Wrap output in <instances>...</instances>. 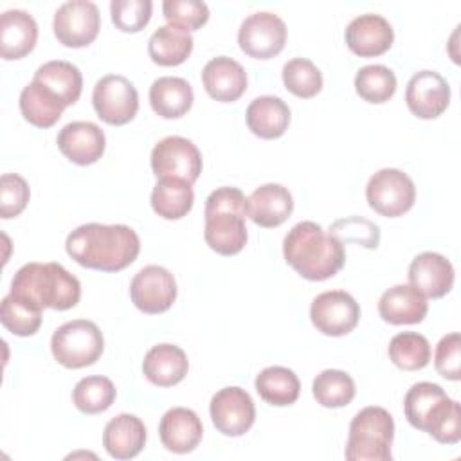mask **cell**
I'll return each instance as SVG.
<instances>
[{
  "instance_id": "cell-14",
  "label": "cell",
  "mask_w": 461,
  "mask_h": 461,
  "mask_svg": "<svg viewBox=\"0 0 461 461\" xmlns=\"http://www.w3.org/2000/svg\"><path fill=\"white\" fill-rule=\"evenodd\" d=\"M130 297L140 312L149 315L162 313L169 310L176 299V281L167 268L148 265L133 276Z\"/></svg>"
},
{
  "instance_id": "cell-39",
  "label": "cell",
  "mask_w": 461,
  "mask_h": 461,
  "mask_svg": "<svg viewBox=\"0 0 461 461\" xmlns=\"http://www.w3.org/2000/svg\"><path fill=\"white\" fill-rule=\"evenodd\" d=\"M281 74L286 90L301 99H310L322 88L321 70L306 58H294L286 61Z\"/></svg>"
},
{
  "instance_id": "cell-40",
  "label": "cell",
  "mask_w": 461,
  "mask_h": 461,
  "mask_svg": "<svg viewBox=\"0 0 461 461\" xmlns=\"http://www.w3.org/2000/svg\"><path fill=\"white\" fill-rule=\"evenodd\" d=\"M328 232L335 236L342 245L358 243L366 249H376L380 243L378 225L360 216L340 218L330 225Z\"/></svg>"
},
{
  "instance_id": "cell-35",
  "label": "cell",
  "mask_w": 461,
  "mask_h": 461,
  "mask_svg": "<svg viewBox=\"0 0 461 461\" xmlns=\"http://www.w3.org/2000/svg\"><path fill=\"white\" fill-rule=\"evenodd\" d=\"M117 391L110 378L101 375H92L81 378L72 389L74 405L85 414H99L112 407Z\"/></svg>"
},
{
  "instance_id": "cell-12",
  "label": "cell",
  "mask_w": 461,
  "mask_h": 461,
  "mask_svg": "<svg viewBox=\"0 0 461 461\" xmlns=\"http://www.w3.org/2000/svg\"><path fill=\"white\" fill-rule=\"evenodd\" d=\"M310 319L321 333L342 337L357 328L360 306L351 294L344 290H330L319 294L312 301Z\"/></svg>"
},
{
  "instance_id": "cell-5",
  "label": "cell",
  "mask_w": 461,
  "mask_h": 461,
  "mask_svg": "<svg viewBox=\"0 0 461 461\" xmlns=\"http://www.w3.org/2000/svg\"><path fill=\"white\" fill-rule=\"evenodd\" d=\"M247 198L238 187H218L205 200V243L221 256H234L247 245Z\"/></svg>"
},
{
  "instance_id": "cell-10",
  "label": "cell",
  "mask_w": 461,
  "mask_h": 461,
  "mask_svg": "<svg viewBox=\"0 0 461 461\" xmlns=\"http://www.w3.org/2000/svg\"><path fill=\"white\" fill-rule=\"evenodd\" d=\"M92 104L101 121L122 126L137 115L139 94L133 83L124 76L108 74L95 83Z\"/></svg>"
},
{
  "instance_id": "cell-30",
  "label": "cell",
  "mask_w": 461,
  "mask_h": 461,
  "mask_svg": "<svg viewBox=\"0 0 461 461\" xmlns=\"http://www.w3.org/2000/svg\"><path fill=\"white\" fill-rule=\"evenodd\" d=\"M193 43V36L185 29L167 23L149 36L148 54L160 67H176L189 58Z\"/></svg>"
},
{
  "instance_id": "cell-21",
  "label": "cell",
  "mask_w": 461,
  "mask_h": 461,
  "mask_svg": "<svg viewBox=\"0 0 461 461\" xmlns=\"http://www.w3.org/2000/svg\"><path fill=\"white\" fill-rule=\"evenodd\" d=\"M294 211V198L281 184H263L247 198V216L259 227H279Z\"/></svg>"
},
{
  "instance_id": "cell-24",
  "label": "cell",
  "mask_w": 461,
  "mask_h": 461,
  "mask_svg": "<svg viewBox=\"0 0 461 461\" xmlns=\"http://www.w3.org/2000/svg\"><path fill=\"white\" fill-rule=\"evenodd\" d=\"M146 443V427L135 414L113 416L103 430V447L113 459H131L140 454Z\"/></svg>"
},
{
  "instance_id": "cell-19",
  "label": "cell",
  "mask_w": 461,
  "mask_h": 461,
  "mask_svg": "<svg viewBox=\"0 0 461 461\" xmlns=\"http://www.w3.org/2000/svg\"><path fill=\"white\" fill-rule=\"evenodd\" d=\"M407 277L423 297L439 299L454 286V267L438 252H421L411 261Z\"/></svg>"
},
{
  "instance_id": "cell-1",
  "label": "cell",
  "mask_w": 461,
  "mask_h": 461,
  "mask_svg": "<svg viewBox=\"0 0 461 461\" xmlns=\"http://www.w3.org/2000/svg\"><path fill=\"white\" fill-rule=\"evenodd\" d=\"M67 254L81 267L119 272L131 265L140 252L137 232L122 223H85L74 229L65 241Z\"/></svg>"
},
{
  "instance_id": "cell-36",
  "label": "cell",
  "mask_w": 461,
  "mask_h": 461,
  "mask_svg": "<svg viewBox=\"0 0 461 461\" xmlns=\"http://www.w3.org/2000/svg\"><path fill=\"white\" fill-rule=\"evenodd\" d=\"M387 353L396 367L403 371H418L430 360V344L421 333L402 331L391 339Z\"/></svg>"
},
{
  "instance_id": "cell-26",
  "label": "cell",
  "mask_w": 461,
  "mask_h": 461,
  "mask_svg": "<svg viewBox=\"0 0 461 461\" xmlns=\"http://www.w3.org/2000/svg\"><path fill=\"white\" fill-rule=\"evenodd\" d=\"M189 369L187 355L175 344L153 346L142 360L144 376L158 387H171L184 380Z\"/></svg>"
},
{
  "instance_id": "cell-42",
  "label": "cell",
  "mask_w": 461,
  "mask_h": 461,
  "mask_svg": "<svg viewBox=\"0 0 461 461\" xmlns=\"http://www.w3.org/2000/svg\"><path fill=\"white\" fill-rule=\"evenodd\" d=\"M151 0H112V22L122 32H137L144 29L151 18Z\"/></svg>"
},
{
  "instance_id": "cell-4",
  "label": "cell",
  "mask_w": 461,
  "mask_h": 461,
  "mask_svg": "<svg viewBox=\"0 0 461 461\" xmlns=\"http://www.w3.org/2000/svg\"><path fill=\"white\" fill-rule=\"evenodd\" d=\"M11 294L32 303L40 310H70L79 303L81 285L59 263H27L16 270Z\"/></svg>"
},
{
  "instance_id": "cell-6",
  "label": "cell",
  "mask_w": 461,
  "mask_h": 461,
  "mask_svg": "<svg viewBox=\"0 0 461 461\" xmlns=\"http://www.w3.org/2000/svg\"><path fill=\"white\" fill-rule=\"evenodd\" d=\"M394 438V420L384 407H364L349 423L346 459L389 461Z\"/></svg>"
},
{
  "instance_id": "cell-33",
  "label": "cell",
  "mask_w": 461,
  "mask_h": 461,
  "mask_svg": "<svg viewBox=\"0 0 461 461\" xmlns=\"http://www.w3.org/2000/svg\"><path fill=\"white\" fill-rule=\"evenodd\" d=\"M254 385L259 398L276 407L295 403L301 393V382L297 375L283 366H270L259 371Z\"/></svg>"
},
{
  "instance_id": "cell-15",
  "label": "cell",
  "mask_w": 461,
  "mask_h": 461,
  "mask_svg": "<svg viewBox=\"0 0 461 461\" xmlns=\"http://www.w3.org/2000/svg\"><path fill=\"white\" fill-rule=\"evenodd\" d=\"M211 420L223 436H243L256 420V407L250 394L241 387L220 389L209 403Z\"/></svg>"
},
{
  "instance_id": "cell-38",
  "label": "cell",
  "mask_w": 461,
  "mask_h": 461,
  "mask_svg": "<svg viewBox=\"0 0 461 461\" xmlns=\"http://www.w3.org/2000/svg\"><path fill=\"white\" fill-rule=\"evenodd\" d=\"M355 90L367 103H385L396 92V76L385 65H366L355 76Z\"/></svg>"
},
{
  "instance_id": "cell-16",
  "label": "cell",
  "mask_w": 461,
  "mask_h": 461,
  "mask_svg": "<svg viewBox=\"0 0 461 461\" xmlns=\"http://www.w3.org/2000/svg\"><path fill=\"white\" fill-rule=\"evenodd\" d=\"M405 103L416 117L436 119L450 103V86L436 70H420L407 83Z\"/></svg>"
},
{
  "instance_id": "cell-25",
  "label": "cell",
  "mask_w": 461,
  "mask_h": 461,
  "mask_svg": "<svg viewBox=\"0 0 461 461\" xmlns=\"http://www.w3.org/2000/svg\"><path fill=\"white\" fill-rule=\"evenodd\" d=\"M429 312L427 299L411 285L387 288L378 301V313L389 324H418Z\"/></svg>"
},
{
  "instance_id": "cell-18",
  "label": "cell",
  "mask_w": 461,
  "mask_h": 461,
  "mask_svg": "<svg viewBox=\"0 0 461 461\" xmlns=\"http://www.w3.org/2000/svg\"><path fill=\"white\" fill-rule=\"evenodd\" d=\"M394 32L391 23L375 13L353 18L346 27V43L360 58H373L387 52L393 45Z\"/></svg>"
},
{
  "instance_id": "cell-7",
  "label": "cell",
  "mask_w": 461,
  "mask_h": 461,
  "mask_svg": "<svg viewBox=\"0 0 461 461\" xmlns=\"http://www.w3.org/2000/svg\"><path fill=\"white\" fill-rule=\"evenodd\" d=\"M104 349V339L95 322L74 319L61 324L50 339L52 357L68 369H81L99 360Z\"/></svg>"
},
{
  "instance_id": "cell-13",
  "label": "cell",
  "mask_w": 461,
  "mask_h": 461,
  "mask_svg": "<svg viewBox=\"0 0 461 461\" xmlns=\"http://www.w3.org/2000/svg\"><path fill=\"white\" fill-rule=\"evenodd\" d=\"M52 27L58 41L65 47H86L99 34V9L94 2L88 0L65 2L58 7Z\"/></svg>"
},
{
  "instance_id": "cell-9",
  "label": "cell",
  "mask_w": 461,
  "mask_h": 461,
  "mask_svg": "<svg viewBox=\"0 0 461 461\" xmlns=\"http://www.w3.org/2000/svg\"><path fill=\"white\" fill-rule=\"evenodd\" d=\"M151 169L157 178H182L194 184L202 173V153L180 135L164 137L151 149Z\"/></svg>"
},
{
  "instance_id": "cell-8",
  "label": "cell",
  "mask_w": 461,
  "mask_h": 461,
  "mask_svg": "<svg viewBox=\"0 0 461 461\" xmlns=\"http://www.w3.org/2000/svg\"><path fill=\"white\" fill-rule=\"evenodd\" d=\"M366 198L375 212L385 218H398L414 205L416 187L407 173L394 167H384L369 178Z\"/></svg>"
},
{
  "instance_id": "cell-20",
  "label": "cell",
  "mask_w": 461,
  "mask_h": 461,
  "mask_svg": "<svg viewBox=\"0 0 461 461\" xmlns=\"http://www.w3.org/2000/svg\"><path fill=\"white\" fill-rule=\"evenodd\" d=\"M202 83L205 92L220 101H238L247 90L245 68L229 56H216L205 63L202 70Z\"/></svg>"
},
{
  "instance_id": "cell-28",
  "label": "cell",
  "mask_w": 461,
  "mask_h": 461,
  "mask_svg": "<svg viewBox=\"0 0 461 461\" xmlns=\"http://www.w3.org/2000/svg\"><path fill=\"white\" fill-rule=\"evenodd\" d=\"M194 94L184 77L164 76L149 86V104L153 112L164 119H178L193 106Z\"/></svg>"
},
{
  "instance_id": "cell-44",
  "label": "cell",
  "mask_w": 461,
  "mask_h": 461,
  "mask_svg": "<svg viewBox=\"0 0 461 461\" xmlns=\"http://www.w3.org/2000/svg\"><path fill=\"white\" fill-rule=\"evenodd\" d=\"M434 366L447 380L457 382L461 378V337L457 331L441 337L436 346Z\"/></svg>"
},
{
  "instance_id": "cell-27",
  "label": "cell",
  "mask_w": 461,
  "mask_h": 461,
  "mask_svg": "<svg viewBox=\"0 0 461 461\" xmlns=\"http://www.w3.org/2000/svg\"><path fill=\"white\" fill-rule=\"evenodd\" d=\"M247 126L259 139H277L290 124L288 104L276 95H259L247 106Z\"/></svg>"
},
{
  "instance_id": "cell-2",
  "label": "cell",
  "mask_w": 461,
  "mask_h": 461,
  "mask_svg": "<svg viewBox=\"0 0 461 461\" xmlns=\"http://www.w3.org/2000/svg\"><path fill=\"white\" fill-rule=\"evenodd\" d=\"M286 263L308 281L333 277L346 263L344 245L315 221L295 223L283 241Z\"/></svg>"
},
{
  "instance_id": "cell-43",
  "label": "cell",
  "mask_w": 461,
  "mask_h": 461,
  "mask_svg": "<svg viewBox=\"0 0 461 461\" xmlns=\"http://www.w3.org/2000/svg\"><path fill=\"white\" fill-rule=\"evenodd\" d=\"M31 189L23 176L16 173H5L0 180V216L14 218L29 203Z\"/></svg>"
},
{
  "instance_id": "cell-11",
  "label": "cell",
  "mask_w": 461,
  "mask_h": 461,
  "mask_svg": "<svg viewBox=\"0 0 461 461\" xmlns=\"http://www.w3.org/2000/svg\"><path fill=\"white\" fill-rule=\"evenodd\" d=\"M240 49L256 59H268L277 56L286 43L285 22L268 11L249 14L238 31Z\"/></svg>"
},
{
  "instance_id": "cell-31",
  "label": "cell",
  "mask_w": 461,
  "mask_h": 461,
  "mask_svg": "<svg viewBox=\"0 0 461 461\" xmlns=\"http://www.w3.org/2000/svg\"><path fill=\"white\" fill-rule=\"evenodd\" d=\"M34 81L54 92L65 106L74 104L83 92V76L79 68L63 59L47 61L34 72Z\"/></svg>"
},
{
  "instance_id": "cell-34",
  "label": "cell",
  "mask_w": 461,
  "mask_h": 461,
  "mask_svg": "<svg viewBox=\"0 0 461 461\" xmlns=\"http://www.w3.org/2000/svg\"><path fill=\"white\" fill-rule=\"evenodd\" d=\"M312 393L317 403L328 409L348 405L357 393L353 378L340 369H324L313 378Z\"/></svg>"
},
{
  "instance_id": "cell-23",
  "label": "cell",
  "mask_w": 461,
  "mask_h": 461,
  "mask_svg": "<svg viewBox=\"0 0 461 461\" xmlns=\"http://www.w3.org/2000/svg\"><path fill=\"white\" fill-rule=\"evenodd\" d=\"M38 40V23L23 9H9L0 16V56L20 59L27 56Z\"/></svg>"
},
{
  "instance_id": "cell-22",
  "label": "cell",
  "mask_w": 461,
  "mask_h": 461,
  "mask_svg": "<svg viewBox=\"0 0 461 461\" xmlns=\"http://www.w3.org/2000/svg\"><path fill=\"white\" fill-rule=\"evenodd\" d=\"M162 445L175 454L193 452L203 436V427L198 414L185 407L169 409L158 423Z\"/></svg>"
},
{
  "instance_id": "cell-37",
  "label": "cell",
  "mask_w": 461,
  "mask_h": 461,
  "mask_svg": "<svg viewBox=\"0 0 461 461\" xmlns=\"http://www.w3.org/2000/svg\"><path fill=\"white\" fill-rule=\"evenodd\" d=\"M0 321L13 335L31 337L41 326V310L9 292L0 304Z\"/></svg>"
},
{
  "instance_id": "cell-17",
  "label": "cell",
  "mask_w": 461,
  "mask_h": 461,
  "mask_svg": "<svg viewBox=\"0 0 461 461\" xmlns=\"http://www.w3.org/2000/svg\"><path fill=\"white\" fill-rule=\"evenodd\" d=\"M58 148L70 162L77 166H88L103 157L106 139L95 122L74 121L59 130Z\"/></svg>"
},
{
  "instance_id": "cell-41",
  "label": "cell",
  "mask_w": 461,
  "mask_h": 461,
  "mask_svg": "<svg viewBox=\"0 0 461 461\" xmlns=\"http://www.w3.org/2000/svg\"><path fill=\"white\" fill-rule=\"evenodd\" d=\"M162 13L167 23L189 31H196L209 20V7L200 0H166Z\"/></svg>"
},
{
  "instance_id": "cell-3",
  "label": "cell",
  "mask_w": 461,
  "mask_h": 461,
  "mask_svg": "<svg viewBox=\"0 0 461 461\" xmlns=\"http://www.w3.org/2000/svg\"><path fill=\"white\" fill-rule=\"evenodd\" d=\"M403 412L414 429L429 432L439 443L456 445L461 439V407L438 384H414L405 394Z\"/></svg>"
},
{
  "instance_id": "cell-29",
  "label": "cell",
  "mask_w": 461,
  "mask_h": 461,
  "mask_svg": "<svg viewBox=\"0 0 461 461\" xmlns=\"http://www.w3.org/2000/svg\"><path fill=\"white\" fill-rule=\"evenodd\" d=\"M67 106L61 99L38 81H31L20 94V112L36 128L54 126Z\"/></svg>"
},
{
  "instance_id": "cell-32",
  "label": "cell",
  "mask_w": 461,
  "mask_h": 461,
  "mask_svg": "<svg viewBox=\"0 0 461 461\" xmlns=\"http://www.w3.org/2000/svg\"><path fill=\"white\" fill-rule=\"evenodd\" d=\"M193 184L182 178H158L151 191V207L164 220L184 218L194 202Z\"/></svg>"
}]
</instances>
